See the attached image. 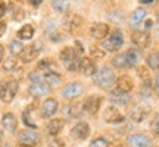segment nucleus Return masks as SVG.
Returning a JSON list of instances; mask_svg holds the SVG:
<instances>
[{"instance_id": "obj_1", "label": "nucleus", "mask_w": 159, "mask_h": 147, "mask_svg": "<svg viewBox=\"0 0 159 147\" xmlns=\"http://www.w3.org/2000/svg\"><path fill=\"white\" fill-rule=\"evenodd\" d=\"M115 82H116L115 72L109 68V66H103V68H100L94 74V84H96L99 88L109 90Z\"/></svg>"}, {"instance_id": "obj_2", "label": "nucleus", "mask_w": 159, "mask_h": 147, "mask_svg": "<svg viewBox=\"0 0 159 147\" xmlns=\"http://www.w3.org/2000/svg\"><path fill=\"white\" fill-rule=\"evenodd\" d=\"M18 90H19V84L16 79H9L2 84L0 87V99L3 103H11L16 96Z\"/></svg>"}, {"instance_id": "obj_3", "label": "nucleus", "mask_w": 159, "mask_h": 147, "mask_svg": "<svg viewBox=\"0 0 159 147\" xmlns=\"http://www.w3.org/2000/svg\"><path fill=\"white\" fill-rule=\"evenodd\" d=\"M124 44V34L121 29H114L109 37L105 40V49L108 51H118Z\"/></svg>"}, {"instance_id": "obj_4", "label": "nucleus", "mask_w": 159, "mask_h": 147, "mask_svg": "<svg viewBox=\"0 0 159 147\" xmlns=\"http://www.w3.org/2000/svg\"><path fill=\"white\" fill-rule=\"evenodd\" d=\"M84 93V85L81 82H71V84L65 85L62 88V96L68 100H72V99H77L81 94Z\"/></svg>"}, {"instance_id": "obj_5", "label": "nucleus", "mask_w": 159, "mask_h": 147, "mask_svg": "<svg viewBox=\"0 0 159 147\" xmlns=\"http://www.w3.org/2000/svg\"><path fill=\"white\" fill-rule=\"evenodd\" d=\"M40 51H41V43H39V41H37V43H33L31 46L24 49V51L21 53V60H22L24 63L33 62L34 59H37Z\"/></svg>"}, {"instance_id": "obj_6", "label": "nucleus", "mask_w": 159, "mask_h": 147, "mask_svg": "<svg viewBox=\"0 0 159 147\" xmlns=\"http://www.w3.org/2000/svg\"><path fill=\"white\" fill-rule=\"evenodd\" d=\"M57 109H59V103H57L56 99H46L43 105H41V108H40V115L43 116V118H52L55 113L57 112Z\"/></svg>"}, {"instance_id": "obj_7", "label": "nucleus", "mask_w": 159, "mask_h": 147, "mask_svg": "<svg viewBox=\"0 0 159 147\" xmlns=\"http://www.w3.org/2000/svg\"><path fill=\"white\" fill-rule=\"evenodd\" d=\"M103 119L108 124H121L124 121V115L119 112L116 106H109L103 112Z\"/></svg>"}, {"instance_id": "obj_8", "label": "nucleus", "mask_w": 159, "mask_h": 147, "mask_svg": "<svg viewBox=\"0 0 159 147\" xmlns=\"http://www.w3.org/2000/svg\"><path fill=\"white\" fill-rule=\"evenodd\" d=\"M100 105H102V97L93 94L85 99V102L83 103V109H84V112L90 113V115H96L100 109Z\"/></svg>"}, {"instance_id": "obj_9", "label": "nucleus", "mask_w": 159, "mask_h": 147, "mask_svg": "<svg viewBox=\"0 0 159 147\" xmlns=\"http://www.w3.org/2000/svg\"><path fill=\"white\" fill-rule=\"evenodd\" d=\"M152 141L146 134H131L127 138V146L128 147H150Z\"/></svg>"}, {"instance_id": "obj_10", "label": "nucleus", "mask_w": 159, "mask_h": 147, "mask_svg": "<svg viewBox=\"0 0 159 147\" xmlns=\"http://www.w3.org/2000/svg\"><path fill=\"white\" fill-rule=\"evenodd\" d=\"M131 41L139 47V49H146L150 44V34L148 31H134L131 34Z\"/></svg>"}, {"instance_id": "obj_11", "label": "nucleus", "mask_w": 159, "mask_h": 147, "mask_svg": "<svg viewBox=\"0 0 159 147\" xmlns=\"http://www.w3.org/2000/svg\"><path fill=\"white\" fill-rule=\"evenodd\" d=\"M19 141L22 143V144L34 147L40 141V136L35 130H24L19 132Z\"/></svg>"}, {"instance_id": "obj_12", "label": "nucleus", "mask_w": 159, "mask_h": 147, "mask_svg": "<svg viewBox=\"0 0 159 147\" xmlns=\"http://www.w3.org/2000/svg\"><path fill=\"white\" fill-rule=\"evenodd\" d=\"M90 35L96 40H103L109 35V25L103 22H96L91 25L90 28Z\"/></svg>"}, {"instance_id": "obj_13", "label": "nucleus", "mask_w": 159, "mask_h": 147, "mask_svg": "<svg viewBox=\"0 0 159 147\" xmlns=\"http://www.w3.org/2000/svg\"><path fill=\"white\" fill-rule=\"evenodd\" d=\"M78 71L83 75H85V77H94V74L97 72V68H96V63L93 62V59H90V57H83L81 60H80V68Z\"/></svg>"}, {"instance_id": "obj_14", "label": "nucleus", "mask_w": 159, "mask_h": 147, "mask_svg": "<svg viewBox=\"0 0 159 147\" xmlns=\"http://www.w3.org/2000/svg\"><path fill=\"white\" fill-rule=\"evenodd\" d=\"M90 134V127L87 122H78L74 128L71 130V137L75 140H85Z\"/></svg>"}, {"instance_id": "obj_15", "label": "nucleus", "mask_w": 159, "mask_h": 147, "mask_svg": "<svg viewBox=\"0 0 159 147\" xmlns=\"http://www.w3.org/2000/svg\"><path fill=\"white\" fill-rule=\"evenodd\" d=\"M30 94L34 97H43V96H47L50 93V87L46 84L44 81H39V82H33L30 85Z\"/></svg>"}, {"instance_id": "obj_16", "label": "nucleus", "mask_w": 159, "mask_h": 147, "mask_svg": "<svg viewBox=\"0 0 159 147\" xmlns=\"http://www.w3.org/2000/svg\"><path fill=\"white\" fill-rule=\"evenodd\" d=\"M2 128L6 131V132H15L18 128V121L16 116L13 113H5L2 116Z\"/></svg>"}, {"instance_id": "obj_17", "label": "nucleus", "mask_w": 159, "mask_h": 147, "mask_svg": "<svg viewBox=\"0 0 159 147\" xmlns=\"http://www.w3.org/2000/svg\"><path fill=\"white\" fill-rule=\"evenodd\" d=\"M78 53H77V50H75L74 47H65L62 51H61V55H59V57H61V60L62 62H65V65L68 66V65H71V63L77 62V60H80L78 59Z\"/></svg>"}, {"instance_id": "obj_18", "label": "nucleus", "mask_w": 159, "mask_h": 147, "mask_svg": "<svg viewBox=\"0 0 159 147\" xmlns=\"http://www.w3.org/2000/svg\"><path fill=\"white\" fill-rule=\"evenodd\" d=\"M116 90L118 91H122V93H130L131 90H133V87H134V81H133V78L131 77H128V75H122V77H119L118 79H116Z\"/></svg>"}, {"instance_id": "obj_19", "label": "nucleus", "mask_w": 159, "mask_h": 147, "mask_svg": "<svg viewBox=\"0 0 159 147\" xmlns=\"http://www.w3.org/2000/svg\"><path fill=\"white\" fill-rule=\"evenodd\" d=\"M149 112H150V109H149L148 106L139 105V106H136V108L131 110L130 116H131V119H133L134 122H143V121L149 116Z\"/></svg>"}, {"instance_id": "obj_20", "label": "nucleus", "mask_w": 159, "mask_h": 147, "mask_svg": "<svg viewBox=\"0 0 159 147\" xmlns=\"http://www.w3.org/2000/svg\"><path fill=\"white\" fill-rule=\"evenodd\" d=\"M140 53L134 49H130V50H127L124 53V59H125V65H127V68H134L137 66V63L140 62Z\"/></svg>"}, {"instance_id": "obj_21", "label": "nucleus", "mask_w": 159, "mask_h": 147, "mask_svg": "<svg viewBox=\"0 0 159 147\" xmlns=\"http://www.w3.org/2000/svg\"><path fill=\"white\" fill-rule=\"evenodd\" d=\"M146 15H148V12H146V9L144 7H137L136 11L133 12V15H131L130 18V24H131V27H139L140 24L146 19Z\"/></svg>"}, {"instance_id": "obj_22", "label": "nucleus", "mask_w": 159, "mask_h": 147, "mask_svg": "<svg viewBox=\"0 0 159 147\" xmlns=\"http://www.w3.org/2000/svg\"><path fill=\"white\" fill-rule=\"evenodd\" d=\"M63 127H65V121L63 119H59V118L52 119V121H49V124H47V132L55 137L63 130Z\"/></svg>"}, {"instance_id": "obj_23", "label": "nucleus", "mask_w": 159, "mask_h": 147, "mask_svg": "<svg viewBox=\"0 0 159 147\" xmlns=\"http://www.w3.org/2000/svg\"><path fill=\"white\" fill-rule=\"evenodd\" d=\"M111 100H112L115 105H121V106H124V105H127V103L130 102V96H128L127 93L114 90L112 93H111Z\"/></svg>"}, {"instance_id": "obj_24", "label": "nucleus", "mask_w": 159, "mask_h": 147, "mask_svg": "<svg viewBox=\"0 0 159 147\" xmlns=\"http://www.w3.org/2000/svg\"><path fill=\"white\" fill-rule=\"evenodd\" d=\"M43 79H44V82L49 87L52 85H59L61 84V81H62V77H61V74L55 72V71H49V72H46L43 75Z\"/></svg>"}, {"instance_id": "obj_25", "label": "nucleus", "mask_w": 159, "mask_h": 147, "mask_svg": "<svg viewBox=\"0 0 159 147\" xmlns=\"http://www.w3.org/2000/svg\"><path fill=\"white\" fill-rule=\"evenodd\" d=\"M33 112H34L33 106H28V108L25 109L24 113H22V121H24V124L27 125V127L35 130V128H37V122H35L34 118H33Z\"/></svg>"}, {"instance_id": "obj_26", "label": "nucleus", "mask_w": 159, "mask_h": 147, "mask_svg": "<svg viewBox=\"0 0 159 147\" xmlns=\"http://www.w3.org/2000/svg\"><path fill=\"white\" fill-rule=\"evenodd\" d=\"M18 37H19L21 40H31L33 37H34V27L30 25V24L24 25L22 28L18 31Z\"/></svg>"}, {"instance_id": "obj_27", "label": "nucleus", "mask_w": 159, "mask_h": 147, "mask_svg": "<svg viewBox=\"0 0 159 147\" xmlns=\"http://www.w3.org/2000/svg\"><path fill=\"white\" fill-rule=\"evenodd\" d=\"M146 62H148V66L152 69H159V51L153 50L149 53V56L146 57Z\"/></svg>"}, {"instance_id": "obj_28", "label": "nucleus", "mask_w": 159, "mask_h": 147, "mask_svg": "<svg viewBox=\"0 0 159 147\" xmlns=\"http://www.w3.org/2000/svg\"><path fill=\"white\" fill-rule=\"evenodd\" d=\"M24 49H25L24 44L21 41H18V40H13V41L9 43V50H11V53L13 56H21V53L24 51Z\"/></svg>"}, {"instance_id": "obj_29", "label": "nucleus", "mask_w": 159, "mask_h": 147, "mask_svg": "<svg viewBox=\"0 0 159 147\" xmlns=\"http://www.w3.org/2000/svg\"><path fill=\"white\" fill-rule=\"evenodd\" d=\"M80 24H81V19L78 16H75V15H71L68 18V21H66V25H68L69 31H75L80 27Z\"/></svg>"}, {"instance_id": "obj_30", "label": "nucleus", "mask_w": 159, "mask_h": 147, "mask_svg": "<svg viewBox=\"0 0 159 147\" xmlns=\"http://www.w3.org/2000/svg\"><path fill=\"white\" fill-rule=\"evenodd\" d=\"M65 113H68L71 118H77V116L81 115V109H80L78 105H69L66 110H65Z\"/></svg>"}, {"instance_id": "obj_31", "label": "nucleus", "mask_w": 159, "mask_h": 147, "mask_svg": "<svg viewBox=\"0 0 159 147\" xmlns=\"http://www.w3.org/2000/svg\"><path fill=\"white\" fill-rule=\"evenodd\" d=\"M112 62V65H114L115 68H127V65H125V59H124V53L122 55H116V56L111 60Z\"/></svg>"}, {"instance_id": "obj_32", "label": "nucleus", "mask_w": 159, "mask_h": 147, "mask_svg": "<svg viewBox=\"0 0 159 147\" xmlns=\"http://www.w3.org/2000/svg\"><path fill=\"white\" fill-rule=\"evenodd\" d=\"M52 6H53V9H56L57 12H63L68 11V2H61V0H56V2H52Z\"/></svg>"}, {"instance_id": "obj_33", "label": "nucleus", "mask_w": 159, "mask_h": 147, "mask_svg": "<svg viewBox=\"0 0 159 147\" xmlns=\"http://www.w3.org/2000/svg\"><path fill=\"white\" fill-rule=\"evenodd\" d=\"M89 147H109V141L106 138H103V137H97L90 143Z\"/></svg>"}, {"instance_id": "obj_34", "label": "nucleus", "mask_w": 159, "mask_h": 147, "mask_svg": "<svg viewBox=\"0 0 159 147\" xmlns=\"http://www.w3.org/2000/svg\"><path fill=\"white\" fill-rule=\"evenodd\" d=\"M137 72H139V77L143 79V84H144V82H150V77H149L148 69H146V68L139 66V68H137Z\"/></svg>"}, {"instance_id": "obj_35", "label": "nucleus", "mask_w": 159, "mask_h": 147, "mask_svg": "<svg viewBox=\"0 0 159 147\" xmlns=\"http://www.w3.org/2000/svg\"><path fill=\"white\" fill-rule=\"evenodd\" d=\"M16 68V60L13 59V57H9V59H6L5 62H3V69L5 71H12V69Z\"/></svg>"}, {"instance_id": "obj_36", "label": "nucleus", "mask_w": 159, "mask_h": 147, "mask_svg": "<svg viewBox=\"0 0 159 147\" xmlns=\"http://www.w3.org/2000/svg\"><path fill=\"white\" fill-rule=\"evenodd\" d=\"M90 53H91V56H94L96 59H103V56H105V51L100 50L99 47H91Z\"/></svg>"}, {"instance_id": "obj_37", "label": "nucleus", "mask_w": 159, "mask_h": 147, "mask_svg": "<svg viewBox=\"0 0 159 147\" xmlns=\"http://www.w3.org/2000/svg\"><path fill=\"white\" fill-rule=\"evenodd\" d=\"M33 82H39V81H43V75L40 72H37V71H34V72H31L30 74V77H28Z\"/></svg>"}, {"instance_id": "obj_38", "label": "nucleus", "mask_w": 159, "mask_h": 147, "mask_svg": "<svg viewBox=\"0 0 159 147\" xmlns=\"http://www.w3.org/2000/svg\"><path fill=\"white\" fill-rule=\"evenodd\" d=\"M49 147H65V143L62 140H59V138H53L49 141Z\"/></svg>"}, {"instance_id": "obj_39", "label": "nucleus", "mask_w": 159, "mask_h": 147, "mask_svg": "<svg viewBox=\"0 0 159 147\" xmlns=\"http://www.w3.org/2000/svg\"><path fill=\"white\" fill-rule=\"evenodd\" d=\"M13 19H15V21H21V19H24V11L22 9H16V11L13 12Z\"/></svg>"}, {"instance_id": "obj_40", "label": "nucleus", "mask_w": 159, "mask_h": 147, "mask_svg": "<svg viewBox=\"0 0 159 147\" xmlns=\"http://www.w3.org/2000/svg\"><path fill=\"white\" fill-rule=\"evenodd\" d=\"M53 63H52V60H49V59H43L41 62L39 63V68L44 69V68H49V66H52Z\"/></svg>"}, {"instance_id": "obj_41", "label": "nucleus", "mask_w": 159, "mask_h": 147, "mask_svg": "<svg viewBox=\"0 0 159 147\" xmlns=\"http://www.w3.org/2000/svg\"><path fill=\"white\" fill-rule=\"evenodd\" d=\"M152 130L156 132V134H159V115L155 118V121H153V124H152Z\"/></svg>"}, {"instance_id": "obj_42", "label": "nucleus", "mask_w": 159, "mask_h": 147, "mask_svg": "<svg viewBox=\"0 0 159 147\" xmlns=\"http://www.w3.org/2000/svg\"><path fill=\"white\" fill-rule=\"evenodd\" d=\"M75 50H77V53L78 55H83V51H84V49H83V44L80 43V41H75Z\"/></svg>"}, {"instance_id": "obj_43", "label": "nucleus", "mask_w": 159, "mask_h": 147, "mask_svg": "<svg viewBox=\"0 0 159 147\" xmlns=\"http://www.w3.org/2000/svg\"><path fill=\"white\" fill-rule=\"evenodd\" d=\"M6 13V5L3 2H0V18H3Z\"/></svg>"}, {"instance_id": "obj_44", "label": "nucleus", "mask_w": 159, "mask_h": 147, "mask_svg": "<svg viewBox=\"0 0 159 147\" xmlns=\"http://www.w3.org/2000/svg\"><path fill=\"white\" fill-rule=\"evenodd\" d=\"M155 91H156V94L159 96V74L156 75V79H155V85H153Z\"/></svg>"}, {"instance_id": "obj_45", "label": "nucleus", "mask_w": 159, "mask_h": 147, "mask_svg": "<svg viewBox=\"0 0 159 147\" xmlns=\"http://www.w3.org/2000/svg\"><path fill=\"white\" fill-rule=\"evenodd\" d=\"M3 57H5V46L0 44V63L3 62Z\"/></svg>"}, {"instance_id": "obj_46", "label": "nucleus", "mask_w": 159, "mask_h": 147, "mask_svg": "<svg viewBox=\"0 0 159 147\" xmlns=\"http://www.w3.org/2000/svg\"><path fill=\"white\" fill-rule=\"evenodd\" d=\"M5 33H6V24L0 21V37L5 34Z\"/></svg>"}, {"instance_id": "obj_47", "label": "nucleus", "mask_w": 159, "mask_h": 147, "mask_svg": "<svg viewBox=\"0 0 159 147\" xmlns=\"http://www.w3.org/2000/svg\"><path fill=\"white\" fill-rule=\"evenodd\" d=\"M152 25H153V21H152V19H148V21L144 22V28H146V31L152 28Z\"/></svg>"}, {"instance_id": "obj_48", "label": "nucleus", "mask_w": 159, "mask_h": 147, "mask_svg": "<svg viewBox=\"0 0 159 147\" xmlns=\"http://www.w3.org/2000/svg\"><path fill=\"white\" fill-rule=\"evenodd\" d=\"M30 3H31L33 6H40V3H43V2H41V0H31Z\"/></svg>"}, {"instance_id": "obj_49", "label": "nucleus", "mask_w": 159, "mask_h": 147, "mask_svg": "<svg viewBox=\"0 0 159 147\" xmlns=\"http://www.w3.org/2000/svg\"><path fill=\"white\" fill-rule=\"evenodd\" d=\"M140 3H143V5H152L155 2L153 0H140Z\"/></svg>"}, {"instance_id": "obj_50", "label": "nucleus", "mask_w": 159, "mask_h": 147, "mask_svg": "<svg viewBox=\"0 0 159 147\" xmlns=\"http://www.w3.org/2000/svg\"><path fill=\"white\" fill-rule=\"evenodd\" d=\"M2 137H3V130L0 128V140H2Z\"/></svg>"}, {"instance_id": "obj_51", "label": "nucleus", "mask_w": 159, "mask_h": 147, "mask_svg": "<svg viewBox=\"0 0 159 147\" xmlns=\"http://www.w3.org/2000/svg\"><path fill=\"white\" fill-rule=\"evenodd\" d=\"M18 147H31V146H27V144H19Z\"/></svg>"}]
</instances>
